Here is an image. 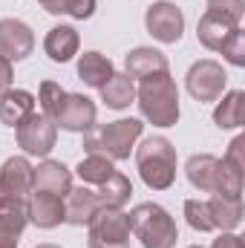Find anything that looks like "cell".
Instances as JSON below:
<instances>
[{"instance_id":"obj_26","label":"cell","mask_w":245,"mask_h":248,"mask_svg":"<svg viewBox=\"0 0 245 248\" xmlns=\"http://www.w3.org/2000/svg\"><path fill=\"white\" fill-rule=\"evenodd\" d=\"M26 222V211H0V248H17Z\"/></svg>"},{"instance_id":"obj_28","label":"cell","mask_w":245,"mask_h":248,"mask_svg":"<svg viewBox=\"0 0 245 248\" xmlns=\"http://www.w3.org/2000/svg\"><path fill=\"white\" fill-rule=\"evenodd\" d=\"M63 95H66V90H63L61 84H55V81H44V84H41V90H38L41 113H44V116H49V119L55 122V113H58V107H61Z\"/></svg>"},{"instance_id":"obj_9","label":"cell","mask_w":245,"mask_h":248,"mask_svg":"<svg viewBox=\"0 0 245 248\" xmlns=\"http://www.w3.org/2000/svg\"><path fill=\"white\" fill-rule=\"evenodd\" d=\"M144 26L159 44H179L184 35V15L170 0H156L144 12Z\"/></svg>"},{"instance_id":"obj_4","label":"cell","mask_w":245,"mask_h":248,"mask_svg":"<svg viewBox=\"0 0 245 248\" xmlns=\"http://www.w3.org/2000/svg\"><path fill=\"white\" fill-rule=\"evenodd\" d=\"M130 231L141 248H176L179 240L176 219L156 202H141L130 211Z\"/></svg>"},{"instance_id":"obj_13","label":"cell","mask_w":245,"mask_h":248,"mask_svg":"<svg viewBox=\"0 0 245 248\" xmlns=\"http://www.w3.org/2000/svg\"><path fill=\"white\" fill-rule=\"evenodd\" d=\"M98 211V196L90 185L69 187V193L63 196V222L81 228L92 219V214Z\"/></svg>"},{"instance_id":"obj_31","label":"cell","mask_w":245,"mask_h":248,"mask_svg":"<svg viewBox=\"0 0 245 248\" xmlns=\"http://www.w3.org/2000/svg\"><path fill=\"white\" fill-rule=\"evenodd\" d=\"M63 15L75 20H90L95 15V0H63Z\"/></svg>"},{"instance_id":"obj_5","label":"cell","mask_w":245,"mask_h":248,"mask_svg":"<svg viewBox=\"0 0 245 248\" xmlns=\"http://www.w3.org/2000/svg\"><path fill=\"white\" fill-rule=\"evenodd\" d=\"M35 190V168L26 156H9L0 168V211H26Z\"/></svg>"},{"instance_id":"obj_18","label":"cell","mask_w":245,"mask_h":248,"mask_svg":"<svg viewBox=\"0 0 245 248\" xmlns=\"http://www.w3.org/2000/svg\"><path fill=\"white\" fill-rule=\"evenodd\" d=\"M205 205H208V214H211L214 228H219V231H234V228H240V222H243V196H222V193H214Z\"/></svg>"},{"instance_id":"obj_32","label":"cell","mask_w":245,"mask_h":248,"mask_svg":"<svg viewBox=\"0 0 245 248\" xmlns=\"http://www.w3.org/2000/svg\"><path fill=\"white\" fill-rule=\"evenodd\" d=\"M245 136H237L231 144H228V153L222 156V162H228L231 168H240V170H245Z\"/></svg>"},{"instance_id":"obj_16","label":"cell","mask_w":245,"mask_h":248,"mask_svg":"<svg viewBox=\"0 0 245 248\" xmlns=\"http://www.w3.org/2000/svg\"><path fill=\"white\" fill-rule=\"evenodd\" d=\"M240 23H234L231 17H225V15H219V12H208L205 9V15L199 17V23H196V38H199V44L205 46V49H211V52H219V46L225 44V38L237 29Z\"/></svg>"},{"instance_id":"obj_34","label":"cell","mask_w":245,"mask_h":248,"mask_svg":"<svg viewBox=\"0 0 245 248\" xmlns=\"http://www.w3.org/2000/svg\"><path fill=\"white\" fill-rule=\"evenodd\" d=\"M12 78H15V72H12V61L0 58V95H3L6 90H12Z\"/></svg>"},{"instance_id":"obj_29","label":"cell","mask_w":245,"mask_h":248,"mask_svg":"<svg viewBox=\"0 0 245 248\" xmlns=\"http://www.w3.org/2000/svg\"><path fill=\"white\" fill-rule=\"evenodd\" d=\"M219 52H222V58L231 66H245V32L240 26L225 38V44L219 46Z\"/></svg>"},{"instance_id":"obj_14","label":"cell","mask_w":245,"mask_h":248,"mask_svg":"<svg viewBox=\"0 0 245 248\" xmlns=\"http://www.w3.org/2000/svg\"><path fill=\"white\" fill-rule=\"evenodd\" d=\"M124 66H127V75L130 78H153V75H162V72H170L168 69V55L162 49H153V46H136L127 52L124 58Z\"/></svg>"},{"instance_id":"obj_19","label":"cell","mask_w":245,"mask_h":248,"mask_svg":"<svg viewBox=\"0 0 245 248\" xmlns=\"http://www.w3.org/2000/svg\"><path fill=\"white\" fill-rule=\"evenodd\" d=\"M69 187H72V170L63 162H58V159H44L35 168V190H49V193L66 196Z\"/></svg>"},{"instance_id":"obj_22","label":"cell","mask_w":245,"mask_h":248,"mask_svg":"<svg viewBox=\"0 0 245 248\" xmlns=\"http://www.w3.org/2000/svg\"><path fill=\"white\" fill-rule=\"evenodd\" d=\"M245 122V93L243 90H231L219 98L216 110H214V124L219 130H237Z\"/></svg>"},{"instance_id":"obj_21","label":"cell","mask_w":245,"mask_h":248,"mask_svg":"<svg viewBox=\"0 0 245 248\" xmlns=\"http://www.w3.org/2000/svg\"><path fill=\"white\" fill-rule=\"evenodd\" d=\"M32 113H35V95L29 90H6L0 95V122L6 127H17Z\"/></svg>"},{"instance_id":"obj_35","label":"cell","mask_w":245,"mask_h":248,"mask_svg":"<svg viewBox=\"0 0 245 248\" xmlns=\"http://www.w3.org/2000/svg\"><path fill=\"white\" fill-rule=\"evenodd\" d=\"M35 3H41L49 15H63V0H35Z\"/></svg>"},{"instance_id":"obj_12","label":"cell","mask_w":245,"mask_h":248,"mask_svg":"<svg viewBox=\"0 0 245 248\" xmlns=\"http://www.w3.org/2000/svg\"><path fill=\"white\" fill-rule=\"evenodd\" d=\"M26 219L38 228H58L63 222V196L49 190H32L26 205Z\"/></svg>"},{"instance_id":"obj_27","label":"cell","mask_w":245,"mask_h":248,"mask_svg":"<svg viewBox=\"0 0 245 248\" xmlns=\"http://www.w3.org/2000/svg\"><path fill=\"white\" fill-rule=\"evenodd\" d=\"M184 219L193 231L199 234H208V231H216L214 222H211V214H208V205L202 199H187L184 202Z\"/></svg>"},{"instance_id":"obj_33","label":"cell","mask_w":245,"mask_h":248,"mask_svg":"<svg viewBox=\"0 0 245 248\" xmlns=\"http://www.w3.org/2000/svg\"><path fill=\"white\" fill-rule=\"evenodd\" d=\"M211 248H245V243H243V237H237L234 231H222V234L214 240Z\"/></svg>"},{"instance_id":"obj_17","label":"cell","mask_w":245,"mask_h":248,"mask_svg":"<svg viewBox=\"0 0 245 248\" xmlns=\"http://www.w3.org/2000/svg\"><path fill=\"white\" fill-rule=\"evenodd\" d=\"M78 46H81V38H78L75 26H66V23L52 26L46 32V38H44V52L49 55V61H55V63L72 61L78 55Z\"/></svg>"},{"instance_id":"obj_10","label":"cell","mask_w":245,"mask_h":248,"mask_svg":"<svg viewBox=\"0 0 245 248\" xmlns=\"http://www.w3.org/2000/svg\"><path fill=\"white\" fill-rule=\"evenodd\" d=\"M95 116H98V110H95L92 98H87L81 93H66L58 113H55V124L66 133H81L84 136L87 130L95 127Z\"/></svg>"},{"instance_id":"obj_2","label":"cell","mask_w":245,"mask_h":248,"mask_svg":"<svg viewBox=\"0 0 245 248\" xmlns=\"http://www.w3.org/2000/svg\"><path fill=\"white\" fill-rule=\"evenodd\" d=\"M176 147L165 136H150L136 147V168L150 190H168L176 182Z\"/></svg>"},{"instance_id":"obj_36","label":"cell","mask_w":245,"mask_h":248,"mask_svg":"<svg viewBox=\"0 0 245 248\" xmlns=\"http://www.w3.org/2000/svg\"><path fill=\"white\" fill-rule=\"evenodd\" d=\"M35 248H61V246H52V243H44V246H35Z\"/></svg>"},{"instance_id":"obj_37","label":"cell","mask_w":245,"mask_h":248,"mask_svg":"<svg viewBox=\"0 0 245 248\" xmlns=\"http://www.w3.org/2000/svg\"><path fill=\"white\" fill-rule=\"evenodd\" d=\"M187 248H202V246H187Z\"/></svg>"},{"instance_id":"obj_6","label":"cell","mask_w":245,"mask_h":248,"mask_svg":"<svg viewBox=\"0 0 245 248\" xmlns=\"http://www.w3.org/2000/svg\"><path fill=\"white\" fill-rule=\"evenodd\" d=\"M90 228V248H130V214L124 208H98L92 219L87 222Z\"/></svg>"},{"instance_id":"obj_1","label":"cell","mask_w":245,"mask_h":248,"mask_svg":"<svg viewBox=\"0 0 245 248\" xmlns=\"http://www.w3.org/2000/svg\"><path fill=\"white\" fill-rule=\"evenodd\" d=\"M136 104L141 110V119H147L156 127H176L179 122V87L170 78V72L144 78L136 87Z\"/></svg>"},{"instance_id":"obj_30","label":"cell","mask_w":245,"mask_h":248,"mask_svg":"<svg viewBox=\"0 0 245 248\" xmlns=\"http://www.w3.org/2000/svg\"><path fill=\"white\" fill-rule=\"evenodd\" d=\"M205 9L208 12H219V15L231 17L234 23H240L245 12V0H205Z\"/></svg>"},{"instance_id":"obj_24","label":"cell","mask_w":245,"mask_h":248,"mask_svg":"<svg viewBox=\"0 0 245 248\" xmlns=\"http://www.w3.org/2000/svg\"><path fill=\"white\" fill-rule=\"evenodd\" d=\"M95 196H98V208H124L130 202V196H133V182L116 170L107 182L98 185Z\"/></svg>"},{"instance_id":"obj_23","label":"cell","mask_w":245,"mask_h":248,"mask_svg":"<svg viewBox=\"0 0 245 248\" xmlns=\"http://www.w3.org/2000/svg\"><path fill=\"white\" fill-rule=\"evenodd\" d=\"M101 93V101L110 107V110H127L136 98V84L127 72H113V78L98 90Z\"/></svg>"},{"instance_id":"obj_3","label":"cell","mask_w":245,"mask_h":248,"mask_svg":"<svg viewBox=\"0 0 245 248\" xmlns=\"http://www.w3.org/2000/svg\"><path fill=\"white\" fill-rule=\"evenodd\" d=\"M141 130H144V124L138 119H116L110 124L87 130L84 133V150L107 156L110 162H124L136 150V141H138Z\"/></svg>"},{"instance_id":"obj_15","label":"cell","mask_w":245,"mask_h":248,"mask_svg":"<svg viewBox=\"0 0 245 248\" xmlns=\"http://www.w3.org/2000/svg\"><path fill=\"white\" fill-rule=\"evenodd\" d=\"M184 176L196 190L216 193V187H219V159L211 156V153H193L184 162Z\"/></svg>"},{"instance_id":"obj_8","label":"cell","mask_w":245,"mask_h":248,"mask_svg":"<svg viewBox=\"0 0 245 248\" xmlns=\"http://www.w3.org/2000/svg\"><path fill=\"white\" fill-rule=\"evenodd\" d=\"M17 133V147L26 153V156H41L46 159L58 141V124L52 122L49 116L44 113H32L26 116L23 122L15 127Z\"/></svg>"},{"instance_id":"obj_7","label":"cell","mask_w":245,"mask_h":248,"mask_svg":"<svg viewBox=\"0 0 245 248\" xmlns=\"http://www.w3.org/2000/svg\"><path fill=\"white\" fill-rule=\"evenodd\" d=\"M184 87H187L190 98L199 101V104H205V101H219V98L225 95V87H228V72L222 69L219 61L202 58V61H196L187 69Z\"/></svg>"},{"instance_id":"obj_25","label":"cell","mask_w":245,"mask_h":248,"mask_svg":"<svg viewBox=\"0 0 245 248\" xmlns=\"http://www.w3.org/2000/svg\"><path fill=\"white\" fill-rule=\"evenodd\" d=\"M75 173L81 176V182L84 185H101V182H107L113 173H116V165L107 159V156H98V153H87L81 162H78V168H75Z\"/></svg>"},{"instance_id":"obj_20","label":"cell","mask_w":245,"mask_h":248,"mask_svg":"<svg viewBox=\"0 0 245 248\" xmlns=\"http://www.w3.org/2000/svg\"><path fill=\"white\" fill-rule=\"evenodd\" d=\"M113 72H116L113 61H110L107 55L95 52V49H90V52H84V55L78 58V78H81L87 87H92V90H101V87L113 78Z\"/></svg>"},{"instance_id":"obj_11","label":"cell","mask_w":245,"mask_h":248,"mask_svg":"<svg viewBox=\"0 0 245 248\" xmlns=\"http://www.w3.org/2000/svg\"><path fill=\"white\" fill-rule=\"evenodd\" d=\"M35 49V35L32 29L17 20V17H3L0 20V58L6 61H23Z\"/></svg>"}]
</instances>
